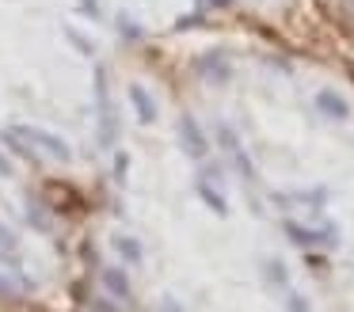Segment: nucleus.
Masks as SVG:
<instances>
[{
  "label": "nucleus",
  "instance_id": "5701e85b",
  "mask_svg": "<svg viewBox=\"0 0 354 312\" xmlns=\"http://www.w3.org/2000/svg\"><path fill=\"white\" fill-rule=\"evenodd\" d=\"M351 76H354V65H351Z\"/></svg>",
  "mask_w": 354,
  "mask_h": 312
},
{
  "label": "nucleus",
  "instance_id": "9d476101",
  "mask_svg": "<svg viewBox=\"0 0 354 312\" xmlns=\"http://www.w3.org/2000/svg\"><path fill=\"white\" fill-rule=\"evenodd\" d=\"M130 103H133V111H138V118L145 122H156V99H153V91L149 88H141V84H130Z\"/></svg>",
  "mask_w": 354,
  "mask_h": 312
},
{
  "label": "nucleus",
  "instance_id": "1a4fd4ad",
  "mask_svg": "<svg viewBox=\"0 0 354 312\" xmlns=\"http://www.w3.org/2000/svg\"><path fill=\"white\" fill-rule=\"evenodd\" d=\"M316 107H320L324 118H331V122H343L346 114H351V103H346V99L339 95V91H328V88H324L320 95H316Z\"/></svg>",
  "mask_w": 354,
  "mask_h": 312
},
{
  "label": "nucleus",
  "instance_id": "2eb2a0df",
  "mask_svg": "<svg viewBox=\"0 0 354 312\" xmlns=\"http://www.w3.org/2000/svg\"><path fill=\"white\" fill-rule=\"evenodd\" d=\"M12 251H16V232L0 221V255H12Z\"/></svg>",
  "mask_w": 354,
  "mask_h": 312
},
{
  "label": "nucleus",
  "instance_id": "423d86ee",
  "mask_svg": "<svg viewBox=\"0 0 354 312\" xmlns=\"http://www.w3.org/2000/svg\"><path fill=\"white\" fill-rule=\"evenodd\" d=\"M103 289H107L115 301L133 304V286H130V278H126L122 266H103Z\"/></svg>",
  "mask_w": 354,
  "mask_h": 312
},
{
  "label": "nucleus",
  "instance_id": "20e7f679",
  "mask_svg": "<svg viewBox=\"0 0 354 312\" xmlns=\"http://www.w3.org/2000/svg\"><path fill=\"white\" fill-rule=\"evenodd\" d=\"M95 103H100V141L103 145H115L118 126H115V107L107 99V73L95 68Z\"/></svg>",
  "mask_w": 354,
  "mask_h": 312
},
{
  "label": "nucleus",
  "instance_id": "a211bd4d",
  "mask_svg": "<svg viewBox=\"0 0 354 312\" xmlns=\"http://www.w3.org/2000/svg\"><path fill=\"white\" fill-rule=\"evenodd\" d=\"M217 8H232V0H198V12H217Z\"/></svg>",
  "mask_w": 354,
  "mask_h": 312
},
{
  "label": "nucleus",
  "instance_id": "f257e3e1",
  "mask_svg": "<svg viewBox=\"0 0 354 312\" xmlns=\"http://www.w3.org/2000/svg\"><path fill=\"white\" fill-rule=\"evenodd\" d=\"M42 198H46L50 210L62 213V217H77V213H88V198L80 194L73 183H65V179H46V187H42Z\"/></svg>",
  "mask_w": 354,
  "mask_h": 312
},
{
  "label": "nucleus",
  "instance_id": "f8f14e48",
  "mask_svg": "<svg viewBox=\"0 0 354 312\" xmlns=\"http://www.w3.org/2000/svg\"><path fill=\"white\" fill-rule=\"evenodd\" d=\"M111 244H115V251L126 259V263H133V266H138L141 259H145V251H141V244L133 240V236H115Z\"/></svg>",
  "mask_w": 354,
  "mask_h": 312
},
{
  "label": "nucleus",
  "instance_id": "6e6552de",
  "mask_svg": "<svg viewBox=\"0 0 354 312\" xmlns=\"http://www.w3.org/2000/svg\"><path fill=\"white\" fill-rule=\"evenodd\" d=\"M194 194H198L202 202H206L209 210L217 213V217H229V198H225L221 190L214 187V175H206V179L198 175V183H194Z\"/></svg>",
  "mask_w": 354,
  "mask_h": 312
},
{
  "label": "nucleus",
  "instance_id": "9b49d317",
  "mask_svg": "<svg viewBox=\"0 0 354 312\" xmlns=\"http://www.w3.org/2000/svg\"><path fill=\"white\" fill-rule=\"evenodd\" d=\"M274 202H278V205H293V202L320 205V202H328V190H324V187H316V190H293V194H282V190H278V194H274Z\"/></svg>",
  "mask_w": 354,
  "mask_h": 312
},
{
  "label": "nucleus",
  "instance_id": "39448f33",
  "mask_svg": "<svg viewBox=\"0 0 354 312\" xmlns=\"http://www.w3.org/2000/svg\"><path fill=\"white\" fill-rule=\"evenodd\" d=\"M19 134L27 137V141L31 145H39L42 152H50V156L54 160H73V149H69V141H65V137H57V134H50V129H39V126H16Z\"/></svg>",
  "mask_w": 354,
  "mask_h": 312
},
{
  "label": "nucleus",
  "instance_id": "f3484780",
  "mask_svg": "<svg viewBox=\"0 0 354 312\" xmlns=\"http://www.w3.org/2000/svg\"><path fill=\"white\" fill-rule=\"evenodd\" d=\"M126 172H130V156H126V152L118 149V152H115V179H118V183H126Z\"/></svg>",
  "mask_w": 354,
  "mask_h": 312
},
{
  "label": "nucleus",
  "instance_id": "6ab92c4d",
  "mask_svg": "<svg viewBox=\"0 0 354 312\" xmlns=\"http://www.w3.org/2000/svg\"><path fill=\"white\" fill-rule=\"evenodd\" d=\"M290 312H308V304H305V297H301V293L290 297Z\"/></svg>",
  "mask_w": 354,
  "mask_h": 312
},
{
  "label": "nucleus",
  "instance_id": "ddd939ff",
  "mask_svg": "<svg viewBox=\"0 0 354 312\" xmlns=\"http://www.w3.org/2000/svg\"><path fill=\"white\" fill-rule=\"evenodd\" d=\"M217 141H221V149L229 152V156H236V152H240V137L232 134L229 126H217Z\"/></svg>",
  "mask_w": 354,
  "mask_h": 312
},
{
  "label": "nucleus",
  "instance_id": "aec40b11",
  "mask_svg": "<svg viewBox=\"0 0 354 312\" xmlns=\"http://www.w3.org/2000/svg\"><path fill=\"white\" fill-rule=\"evenodd\" d=\"M8 175H12V160L4 156V149H0V179H8Z\"/></svg>",
  "mask_w": 354,
  "mask_h": 312
},
{
  "label": "nucleus",
  "instance_id": "f03ea898",
  "mask_svg": "<svg viewBox=\"0 0 354 312\" xmlns=\"http://www.w3.org/2000/svg\"><path fill=\"white\" fill-rule=\"evenodd\" d=\"M286 236H290V244H297V248H335L339 244V225H324V228H308L301 225V221H282Z\"/></svg>",
  "mask_w": 354,
  "mask_h": 312
},
{
  "label": "nucleus",
  "instance_id": "7ed1b4c3",
  "mask_svg": "<svg viewBox=\"0 0 354 312\" xmlns=\"http://www.w3.org/2000/svg\"><path fill=\"white\" fill-rule=\"evenodd\" d=\"M176 134H179V145H183V152L191 160H206L209 156V137L202 134V126L191 118V114H179Z\"/></svg>",
  "mask_w": 354,
  "mask_h": 312
},
{
  "label": "nucleus",
  "instance_id": "4468645a",
  "mask_svg": "<svg viewBox=\"0 0 354 312\" xmlns=\"http://www.w3.org/2000/svg\"><path fill=\"white\" fill-rule=\"evenodd\" d=\"M267 286H286V266L278 263V259L267 263Z\"/></svg>",
  "mask_w": 354,
  "mask_h": 312
},
{
  "label": "nucleus",
  "instance_id": "412c9836",
  "mask_svg": "<svg viewBox=\"0 0 354 312\" xmlns=\"http://www.w3.org/2000/svg\"><path fill=\"white\" fill-rule=\"evenodd\" d=\"M308 266H313L316 274H324V270H328V259H316V255H308Z\"/></svg>",
  "mask_w": 354,
  "mask_h": 312
},
{
  "label": "nucleus",
  "instance_id": "4be33fe9",
  "mask_svg": "<svg viewBox=\"0 0 354 312\" xmlns=\"http://www.w3.org/2000/svg\"><path fill=\"white\" fill-rule=\"evenodd\" d=\"M80 4H84V12L92 15V19H95V15H100V4H95V0H80Z\"/></svg>",
  "mask_w": 354,
  "mask_h": 312
},
{
  "label": "nucleus",
  "instance_id": "dca6fc26",
  "mask_svg": "<svg viewBox=\"0 0 354 312\" xmlns=\"http://www.w3.org/2000/svg\"><path fill=\"white\" fill-rule=\"evenodd\" d=\"M65 38H69V42H73V46H77V50H80V53H88V57H92V53H95V46H92V42H88V38H84V35H77V30H65Z\"/></svg>",
  "mask_w": 354,
  "mask_h": 312
},
{
  "label": "nucleus",
  "instance_id": "0eeeda50",
  "mask_svg": "<svg viewBox=\"0 0 354 312\" xmlns=\"http://www.w3.org/2000/svg\"><path fill=\"white\" fill-rule=\"evenodd\" d=\"M194 73L206 76V80H214V84H229L232 80V65L221 57V53H206V57H198L194 61Z\"/></svg>",
  "mask_w": 354,
  "mask_h": 312
}]
</instances>
